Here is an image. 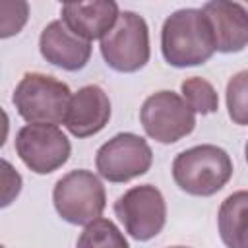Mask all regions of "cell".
<instances>
[{"instance_id":"1","label":"cell","mask_w":248,"mask_h":248,"mask_svg":"<svg viewBox=\"0 0 248 248\" xmlns=\"http://www.w3.org/2000/svg\"><path fill=\"white\" fill-rule=\"evenodd\" d=\"M161 52L174 68L202 66L215 54L213 33L200 8L176 10L163 21Z\"/></svg>"},{"instance_id":"2","label":"cell","mask_w":248,"mask_h":248,"mask_svg":"<svg viewBox=\"0 0 248 248\" xmlns=\"http://www.w3.org/2000/svg\"><path fill=\"white\" fill-rule=\"evenodd\" d=\"M231 155L213 143H202L180 151L172 161L174 184L198 198H209L223 190L232 176Z\"/></svg>"},{"instance_id":"3","label":"cell","mask_w":248,"mask_h":248,"mask_svg":"<svg viewBox=\"0 0 248 248\" xmlns=\"http://www.w3.org/2000/svg\"><path fill=\"white\" fill-rule=\"evenodd\" d=\"M68 83L54 76L29 72L14 89L12 103L27 124H62L70 101Z\"/></svg>"},{"instance_id":"4","label":"cell","mask_w":248,"mask_h":248,"mask_svg":"<svg viewBox=\"0 0 248 248\" xmlns=\"http://www.w3.org/2000/svg\"><path fill=\"white\" fill-rule=\"evenodd\" d=\"M99 48L110 70L120 74H134L141 70L151 56L147 21L132 10L120 12L114 25L101 39Z\"/></svg>"},{"instance_id":"5","label":"cell","mask_w":248,"mask_h":248,"mask_svg":"<svg viewBox=\"0 0 248 248\" xmlns=\"http://www.w3.org/2000/svg\"><path fill=\"white\" fill-rule=\"evenodd\" d=\"M52 203L62 221L85 227L103 215L107 207V192L95 172L76 169L56 180L52 188Z\"/></svg>"},{"instance_id":"6","label":"cell","mask_w":248,"mask_h":248,"mask_svg":"<svg viewBox=\"0 0 248 248\" xmlns=\"http://www.w3.org/2000/svg\"><path fill=\"white\" fill-rule=\"evenodd\" d=\"M140 122L151 140L169 145L194 132L196 112L178 93L163 89L151 93L143 101L140 108Z\"/></svg>"},{"instance_id":"7","label":"cell","mask_w":248,"mask_h":248,"mask_svg":"<svg viewBox=\"0 0 248 248\" xmlns=\"http://www.w3.org/2000/svg\"><path fill=\"white\" fill-rule=\"evenodd\" d=\"M114 215L124 231L138 242L155 238L167 223V203L159 188L140 184L126 190L114 202Z\"/></svg>"},{"instance_id":"8","label":"cell","mask_w":248,"mask_h":248,"mask_svg":"<svg viewBox=\"0 0 248 248\" xmlns=\"http://www.w3.org/2000/svg\"><path fill=\"white\" fill-rule=\"evenodd\" d=\"M151 165L153 151L149 143L132 132H120L112 136L95 153V167L99 176L114 184H124L145 174Z\"/></svg>"},{"instance_id":"9","label":"cell","mask_w":248,"mask_h":248,"mask_svg":"<svg viewBox=\"0 0 248 248\" xmlns=\"http://www.w3.org/2000/svg\"><path fill=\"white\" fill-rule=\"evenodd\" d=\"M16 153L35 174H50L68 163L72 143L54 124H25L16 134Z\"/></svg>"},{"instance_id":"10","label":"cell","mask_w":248,"mask_h":248,"mask_svg":"<svg viewBox=\"0 0 248 248\" xmlns=\"http://www.w3.org/2000/svg\"><path fill=\"white\" fill-rule=\"evenodd\" d=\"M110 120V99L103 87L91 83L70 95L64 126L74 138H89L99 134Z\"/></svg>"},{"instance_id":"11","label":"cell","mask_w":248,"mask_h":248,"mask_svg":"<svg viewBox=\"0 0 248 248\" xmlns=\"http://www.w3.org/2000/svg\"><path fill=\"white\" fill-rule=\"evenodd\" d=\"M200 10L209 21L215 52L232 54L244 50L248 43V10L240 2L213 0Z\"/></svg>"},{"instance_id":"12","label":"cell","mask_w":248,"mask_h":248,"mask_svg":"<svg viewBox=\"0 0 248 248\" xmlns=\"http://www.w3.org/2000/svg\"><path fill=\"white\" fill-rule=\"evenodd\" d=\"M39 52L48 64L66 72H78L87 66L93 46L89 41L74 35L60 19H54L41 31Z\"/></svg>"},{"instance_id":"13","label":"cell","mask_w":248,"mask_h":248,"mask_svg":"<svg viewBox=\"0 0 248 248\" xmlns=\"http://www.w3.org/2000/svg\"><path fill=\"white\" fill-rule=\"evenodd\" d=\"M120 8L112 0L93 2H66L60 8V21L78 37L85 41L103 39L114 25Z\"/></svg>"},{"instance_id":"14","label":"cell","mask_w":248,"mask_h":248,"mask_svg":"<svg viewBox=\"0 0 248 248\" xmlns=\"http://www.w3.org/2000/svg\"><path fill=\"white\" fill-rule=\"evenodd\" d=\"M246 207L248 194L246 190L232 192L221 202L217 213V229L223 244L227 248H248L246 240Z\"/></svg>"},{"instance_id":"15","label":"cell","mask_w":248,"mask_h":248,"mask_svg":"<svg viewBox=\"0 0 248 248\" xmlns=\"http://www.w3.org/2000/svg\"><path fill=\"white\" fill-rule=\"evenodd\" d=\"M76 248H130L124 232L105 217H99L85 225L78 236Z\"/></svg>"},{"instance_id":"16","label":"cell","mask_w":248,"mask_h":248,"mask_svg":"<svg viewBox=\"0 0 248 248\" xmlns=\"http://www.w3.org/2000/svg\"><path fill=\"white\" fill-rule=\"evenodd\" d=\"M180 97L196 114H213L219 108V95L215 87L203 78H186L180 83Z\"/></svg>"},{"instance_id":"17","label":"cell","mask_w":248,"mask_h":248,"mask_svg":"<svg viewBox=\"0 0 248 248\" xmlns=\"http://www.w3.org/2000/svg\"><path fill=\"white\" fill-rule=\"evenodd\" d=\"M29 19V4L25 0H0V39L16 37Z\"/></svg>"},{"instance_id":"18","label":"cell","mask_w":248,"mask_h":248,"mask_svg":"<svg viewBox=\"0 0 248 248\" xmlns=\"http://www.w3.org/2000/svg\"><path fill=\"white\" fill-rule=\"evenodd\" d=\"M246 78H248V72L240 70L227 83L229 116L238 126H246V122H248V116H246L248 114V108H246Z\"/></svg>"},{"instance_id":"19","label":"cell","mask_w":248,"mask_h":248,"mask_svg":"<svg viewBox=\"0 0 248 248\" xmlns=\"http://www.w3.org/2000/svg\"><path fill=\"white\" fill-rule=\"evenodd\" d=\"M23 188V178L17 172V169L0 157V209L10 207L17 196L21 194Z\"/></svg>"},{"instance_id":"20","label":"cell","mask_w":248,"mask_h":248,"mask_svg":"<svg viewBox=\"0 0 248 248\" xmlns=\"http://www.w3.org/2000/svg\"><path fill=\"white\" fill-rule=\"evenodd\" d=\"M8 134H10V118H8V112L0 107V147H4Z\"/></svg>"},{"instance_id":"21","label":"cell","mask_w":248,"mask_h":248,"mask_svg":"<svg viewBox=\"0 0 248 248\" xmlns=\"http://www.w3.org/2000/svg\"><path fill=\"white\" fill-rule=\"evenodd\" d=\"M170 248H190V246H170Z\"/></svg>"},{"instance_id":"22","label":"cell","mask_w":248,"mask_h":248,"mask_svg":"<svg viewBox=\"0 0 248 248\" xmlns=\"http://www.w3.org/2000/svg\"><path fill=\"white\" fill-rule=\"evenodd\" d=\"M0 248H6V246H4V244H0Z\"/></svg>"}]
</instances>
